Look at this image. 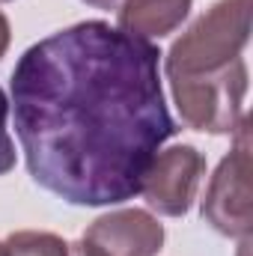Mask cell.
<instances>
[{"instance_id":"cell-2","label":"cell","mask_w":253,"mask_h":256,"mask_svg":"<svg viewBox=\"0 0 253 256\" xmlns=\"http://www.w3.org/2000/svg\"><path fill=\"white\" fill-rule=\"evenodd\" d=\"M250 39V0H218L173 42L164 72L167 78H196L220 72L242 60Z\"/></svg>"},{"instance_id":"cell-8","label":"cell","mask_w":253,"mask_h":256,"mask_svg":"<svg viewBox=\"0 0 253 256\" xmlns=\"http://www.w3.org/2000/svg\"><path fill=\"white\" fill-rule=\"evenodd\" d=\"M9 256H72V242H66L54 232L39 230H21L6 238Z\"/></svg>"},{"instance_id":"cell-4","label":"cell","mask_w":253,"mask_h":256,"mask_svg":"<svg viewBox=\"0 0 253 256\" xmlns=\"http://www.w3.org/2000/svg\"><path fill=\"white\" fill-rule=\"evenodd\" d=\"M248 116L236 128V146L214 170L206 200L202 218L230 238H248L253 230V194H250V134Z\"/></svg>"},{"instance_id":"cell-13","label":"cell","mask_w":253,"mask_h":256,"mask_svg":"<svg viewBox=\"0 0 253 256\" xmlns=\"http://www.w3.org/2000/svg\"><path fill=\"white\" fill-rule=\"evenodd\" d=\"M0 3H6V0H0Z\"/></svg>"},{"instance_id":"cell-1","label":"cell","mask_w":253,"mask_h":256,"mask_svg":"<svg viewBox=\"0 0 253 256\" xmlns=\"http://www.w3.org/2000/svg\"><path fill=\"white\" fill-rule=\"evenodd\" d=\"M158 45L108 21L36 42L12 72V116L36 185L72 206L140 194L158 149L179 131L158 78Z\"/></svg>"},{"instance_id":"cell-6","label":"cell","mask_w":253,"mask_h":256,"mask_svg":"<svg viewBox=\"0 0 253 256\" xmlns=\"http://www.w3.org/2000/svg\"><path fill=\"white\" fill-rule=\"evenodd\" d=\"M80 242L96 256H155L164 248V226L143 208H120L96 218Z\"/></svg>"},{"instance_id":"cell-5","label":"cell","mask_w":253,"mask_h":256,"mask_svg":"<svg viewBox=\"0 0 253 256\" xmlns=\"http://www.w3.org/2000/svg\"><path fill=\"white\" fill-rule=\"evenodd\" d=\"M202 176H206V158L200 149H194L188 143L170 146L158 152L155 161L149 164L140 194L149 202V208H155L158 214L182 218L188 214Z\"/></svg>"},{"instance_id":"cell-11","label":"cell","mask_w":253,"mask_h":256,"mask_svg":"<svg viewBox=\"0 0 253 256\" xmlns=\"http://www.w3.org/2000/svg\"><path fill=\"white\" fill-rule=\"evenodd\" d=\"M84 3H90V6H98V9H114L120 0H84Z\"/></svg>"},{"instance_id":"cell-9","label":"cell","mask_w":253,"mask_h":256,"mask_svg":"<svg viewBox=\"0 0 253 256\" xmlns=\"http://www.w3.org/2000/svg\"><path fill=\"white\" fill-rule=\"evenodd\" d=\"M6 120H9V98H6V92L0 90V176L15 167V143H12V137H9Z\"/></svg>"},{"instance_id":"cell-10","label":"cell","mask_w":253,"mask_h":256,"mask_svg":"<svg viewBox=\"0 0 253 256\" xmlns=\"http://www.w3.org/2000/svg\"><path fill=\"white\" fill-rule=\"evenodd\" d=\"M9 33H12V30H9V21H6V15L0 12V57H3L6 48H9Z\"/></svg>"},{"instance_id":"cell-3","label":"cell","mask_w":253,"mask_h":256,"mask_svg":"<svg viewBox=\"0 0 253 256\" xmlns=\"http://www.w3.org/2000/svg\"><path fill=\"white\" fill-rule=\"evenodd\" d=\"M176 108L182 122L208 134H232L244 120L248 96V66L244 57L230 63L220 72L196 78H170Z\"/></svg>"},{"instance_id":"cell-7","label":"cell","mask_w":253,"mask_h":256,"mask_svg":"<svg viewBox=\"0 0 253 256\" xmlns=\"http://www.w3.org/2000/svg\"><path fill=\"white\" fill-rule=\"evenodd\" d=\"M194 0H126L116 12V27L137 39H161L182 27Z\"/></svg>"},{"instance_id":"cell-12","label":"cell","mask_w":253,"mask_h":256,"mask_svg":"<svg viewBox=\"0 0 253 256\" xmlns=\"http://www.w3.org/2000/svg\"><path fill=\"white\" fill-rule=\"evenodd\" d=\"M0 256H9V250H6V244H0Z\"/></svg>"}]
</instances>
